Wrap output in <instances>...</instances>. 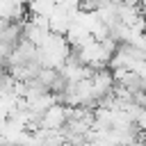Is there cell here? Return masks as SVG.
I'll use <instances>...</instances> for the list:
<instances>
[{"instance_id":"obj_1","label":"cell","mask_w":146,"mask_h":146,"mask_svg":"<svg viewBox=\"0 0 146 146\" xmlns=\"http://www.w3.org/2000/svg\"><path fill=\"white\" fill-rule=\"evenodd\" d=\"M68 119V107L62 105V103H52L48 110H43L39 114V121H36V130H62L64 123Z\"/></svg>"},{"instance_id":"obj_2","label":"cell","mask_w":146,"mask_h":146,"mask_svg":"<svg viewBox=\"0 0 146 146\" xmlns=\"http://www.w3.org/2000/svg\"><path fill=\"white\" fill-rule=\"evenodd\" d=\"M135 125H137L141 132H146V107H141V110L137 112V116H135Z\"/></svg>"}]
</instances>
